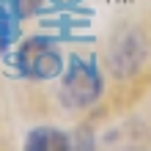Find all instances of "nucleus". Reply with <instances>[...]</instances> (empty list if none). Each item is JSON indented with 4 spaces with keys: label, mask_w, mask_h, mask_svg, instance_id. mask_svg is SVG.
Masks as SVG:
<instances>
[{
    "label": "nucleus",
    "mask_w": 151,
    "mask_h": 151,
    "mask_svg": "<svg viewBox=\"0 0 151 151\" xmlns=\"http://www.w3.org/2000/svg\"><path fill=\"white\" fill-rule=\"evenodd\" d=\"M99 91H102L99 74H96L91 66H85V63H74L69 77H66V83H63L66 102L74 104V107H85V104H91L96 96H99Z\"/></svg>",
    "instance_id": "2"
},
{
    "label": "nucleus",
    "mask_w": 151,
    "mask_h": 151,
    "mask_svg": "<svg viewBox=\"0 0 151 151\" xmlns=\"http://www.w3.org/2000/svg\"><path fill=\"white\" fill-rule=\"evenodd\" d=\"M69 143H66V137L60 135V132L55 129H39V132H33L30 140H28V148H44V151H63Z\"/></svg>",
    "instance_id": "3"
},
{
    "label": "nucleus",
    "mask_w": 151,
    "mask_h": 151,
    "mask_svg": "<svg viewBox=\"0 0 151 151\" xmlns=\"http://www.w3.org/2000/svg\"><path fill=\"white\" fill-rule=\"evenodd\" d=\"M19 69L28 77H41L50 80L60 72V55L55 52V47L41 39H33L28 44H22L19 50Z\"/></svg>",
    "instance_id": "1"
}]
</instances>
